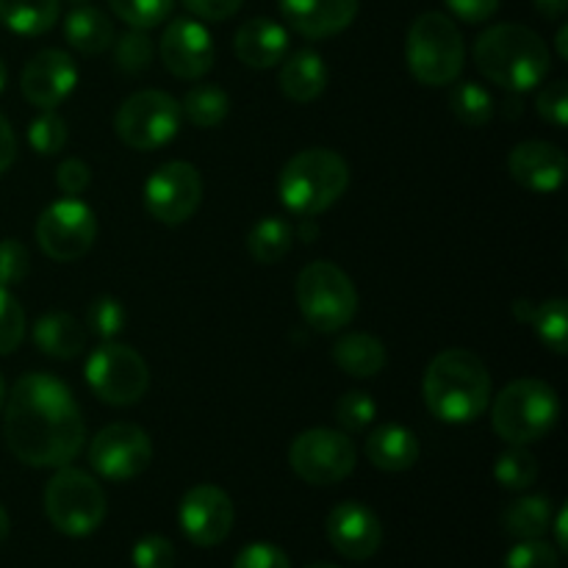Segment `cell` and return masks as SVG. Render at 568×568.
Returning a JSON list of instances; mask_svg holds the SVG:
<instances>
[{
    "label": "cell",
    "instance_id": "obj_2",
    "mask_svg": "<svg viewBox=\"0 0 568 568\" xmlns=\"http://www.w3.org/2000/svg\"><path fill=\"white\" fill-rule=\"evenodd\" d=\"M422 394L436 419L469 425L491 403V375L471 349H444L427 364Z\"/></svg>",
    "mask_w": 568,
    "mask_h": 568
},
{
    "label": "cell",
    "instance_id": "obj_19",
    "mask_svg": "<svg viewBox=\"0 0 568 568\" xmlns=\"http://www.w3.org/2000/svg\"><path fill=\"white\" fill-rule=\"evenodd\" d=\"M508 170L519 186L538 194H552L564 186L568 161L555 142L530 139V142H519L510 150Z\"/></svg>",
    "mask_w": 568,
    "mask_h": 568
},
{
    "label": "cell",
    "instance_id": "obj_13",
    "mask_svg": "<svg viewBox=\"0 0 568 568\" xmlns=\"http://www.w3.org/2000/svg\"><path fill=\"white\" fill-rule=\"evenodd\" d=\"M203 200V178L189 161H166L144 183V209L161 225H183Z\"/></svg>",
    "mask_w": 568,
    "mask_h": 568
},
{
    "label": "cell",
    "instance_id": "obj_33",
    "mask_svg": "<svg viewBox=\"0 0 568 568\" xmlns=\"http://www.w3.org/2000/svg\"><path fill=\"white\" fill-rule=\"evenodd\" d=\"M494 480L503 488H508V491H525V488H530L538 480L536 455L527 447L510 444V449H505L497 458V464H494Z\"/></svg>",
    "mask_w": 568,
    "mask_h": 568
},
{
    "label": "cell",
    "instance_id": "obj_3",
    "mask_svg": "<svg viewBox=\"0 0 568 568\" xmlns=\"http://www.w3.org/2000/svg\"><path fill=\"white\" fill-rule=\"evenodd\" d=\"M471 55L480 75L516 94L530 92L544 83L552 67L547 42L532 28L519 22H503L483 31Z\"/></svg>",
    "mask_w": 568,
    "mask_h": 568
},
{
    "label": "cell",
    "instance_id": "obj_49",
    "mask_svg": "<svg viewBox=\"0 0 568 568\" xmlns=\"http://www.w3.org/2000/svg\"><path fill=\"white\" fill-rule=\"evenodd\" d=\"M532 3H536L538 14L547 17V20H558L568 9V0H532Z\"/></svg>",
    "mask_w": 568,
    "mask_h": 568
},
{
    "label": "cell",
    "instance_id": "obj_11",
    "mask_svg": "<svg viewBox=\"0 0 568 568\" xmlns=\"http://www.w3.org/2000/svg\"><path fill=\"white\" fill-rule=\"evenodd\" d=\"M355 444L347 433L314 427V430L300 433L288 449V464L294 475L303 477L311 486H336L355 469Z\"/></svg>",
    "mask_w": 568,
    "mask_h": 568
},
{
    "label": "cell",
    "instance_id": "obj_10",
    "mask_svg": "<svg viewBox=\"0 0 568 568\" xmlns=\"http://www.w3.org/2000/svg\"><path fill=\"white\" fill-rule=\"evenodd\" d=\"M87 383L105 405H133L148 394V361L128 344H100L87 361Z\"/></svg>",
    "mask_w": 568,
    "mask_h": 568
},
{
    "label": "cell",
    "instance_id": "obj_6",
    "mask_svg": "<svg viewBox=\"0 0 568 568\" xmlns=\"http://www.w3.org/2000/svg\"><path fill=\"white\" fill-rule=\"evenodd\" d=\"M405 61L410 75L425 87H447L458 81L466 61L464 37L458 26L442 11L416 17L405 39Z\"/></svg>",
    "mask_w": 568,
    "mask_h": 568
},
{
    "label": "cell",
    "instance_id": "obj_35",
    "mask_svg": "<svg viewBox=\"0 0 568 568\" xmlns=\"http://www.w3.org/2000/svg\"><path fill=\"white\" fill-rule=\"evenodd\" d=\"M114 59L116 67L128 75H139L150 67L153 61V42H150L148 31H139V28H131L128 33H122L114 44Z\"/></svg>",
    "mask_w": 568,
    "mask_h": 568
},
{
    "label": "cell",
    "instance_id": "obj_48",
    "mask_svg": "<svg viewBox=\"0 0 568 568\" xmlns=\"http://www.w3.org/2000/svg\"><path fill=\"white\" fill-rule=\"evenodd\" d=\"M14 159H17L14 131H11L9 120H6V116L0 114V175H3V172L9 170L11 164H14Z\"/></svg>",
    "mask_w": 568,
    "mask_h": 568
},
{
    "label": "cell",
    "instance_id": "obj_29",
    "mask_svg": "<svg viewBox=\"0 0 568 568\" xmlns=\"http://www.w3.org/2000/svg\"><path fill=\"white\" fill-rule=\"evenodd\" d=\"M503 527L519 541L527 538H541L552 527V503L544 494L519 497L505 508Z\"/></svg>",
    "mask_w": 568,
    "mask_h": 568
},
{
    "label": "cell",
    "instance_id": "obj_27",
    "mask_svg": "<svg viewBox=\"0 0 568 568\" xmlns=\"http://www.w3.org/2000/svg\"><path fill=\"white\" fill-rule=\"evenodd\" d=\"M333 361L349 377H375L386 366V347L369 333H347L333 347Z\"/></svg>",
    "mask_w": 568,
    "mask_h": 568
},
{
    "label": "cell",
    "instance_id": "obj_26",
    "mask_svg": "<svg viewBox=\"0 0 568 568\" xmlns=\"http://www.w3.org/2000/svg\"><path fill=\"white\" fill-rule=\"evenodd\" d=\"M64 37L67 42H70V48H75L78 53L98 55L111 48L116 33H114V22L109 20V14H103V11L87 3V6H75V9L67 14Z\"/></svg>",
    "mask_w": 568,
    "mask_h": 568
},
{
    "label": "cell",
    "instance_id": "obj_18",
    "mask_svg": "<svg viewBox=\"0 0 568 568\" xmlns=\"http://www.w3.org/2000/svg\"><path fill=\"white\" fill-rule=\"evenodd\" d=\"M327 541L342 558L369 560L383 544V525L372 508L361 503H342L327 514Z\"/></svg>",
    "mask_w": 568,
    "mask_h": 568
},
{
    "label": "cell",
    "instance_id": "obj_25",
    "mask_svg": "<svg viewBox=\"0 0 568 568\" xmlns=\"http://www.w3.org/2000/svg\"><path fill=\"white\" fill-rule=\"evenodd\" d=\"M514 316L519 322L532 325L536 336L547 344L552 353H566L568 338V303L566 300H544V303H530V300H516Z\"/></svg>",
    "mask_w": 568,
    "mask_h": 568
},
{
    "label": "cell",
    "instance_id": "obj_38",
    "mask_svg": "<svg viewBox=\"0 0 568 568\" xmlns=\"http://www.w3.org/2000/svg\"><path fill=\"white\" fill-rule=\"evenodd\" d=\"M26 338V311L20 300L0 286V355L14 353Z\"/></svg>",
    "mask_w": 568,
    "mask_h": 568
},
{
    "label": "cell",
    "instance_id": "obj_47",
    "mask_svg": "<svg viewBox=\"0 0 568 568\" xmlns=\"http://www.w3.org/2000/svg\"><path fill=\"white\" fill-rule=\"evenodd\" d=\"M503 0H447L449 11L464 22H486L499 11Z\"/></svg>",
    "mask_w": 568,
    "mask_h": 568
},
{
    "label": "cell",
    "instance_id": "obj_43",
    "mask_svg": "<svg viewBox=\"0 0 568 568\" xmlns=\"http://www.w3.org/2000/svg\"><path fill=\"white\" fill-rule=\"evenodd\" d=\"M136 568H175V547L164 536H144L133 547Z\"/></svg>",
    "mask_w": 568,
    "mask_h": 568
},
{
    "label": "cell",
    "instance_id": "obj_14",
    "mask_svg": "<svg viewBox=\"0 0 568 568\" xmlns=\"http://www.w3.org/2000/svg\"><path fill=\"white\" fill-rule=\"evenodd\" d=\"M153 460V444L139 425L114 422L89 444V466L111 483H125L142 475Z\"/></svg>",
    "mask_w": 568,
    "mask_h": 568
},
{
    "label": "cell",
    "instance_id": "obj_5",
    "mask_svg": "<svg viewBox=\"0 0 568 568\" xmlns=\"http://www.w3.org/2000/svg\"><path fill=\"white\" fill-rule=\"evenodd\" d=\"M560 399L549 383L521 377L505 386L491 405V425L503 442L527 447L558 425Z\"/></svg>",
    "mask_w": 568,
    "mask_h": 568
},
{
    "label": "cell",
    "instance_id": "obj_41",
    "mask_svg": "<svg viewBox=\"0 0 568 568\" xmlns=\"http://www.w3.org/2000/svg\"><path fill=\"white\" fill-rule=\"evenodd\" d=\"M28 270H31V253L26 244L17 239H3L0 242V286H17L26 281Z\"/></svg>",
    "mask_w": 568,
    "mask_h": 568
},
{
    "label": "cell",
    "instance_id": "obj_50",
    "mask_svg": "<svg viewBox=\"0 0 568 568\" xmlns=\"http://www.w3.org/2000/svg\"><path fill=\"white\" fill-rule=\"evenodd\" d=\"M566 508H560V514H558V521H555V530H558V547L564 549H568V538H566Z\"/></svg>",
    "mask_w": 568,
    "mask_h": 568
},
{
    "label": "cell",
    "instance_id": "obj_23",
    "mask_svg": "<svg viewBox=\"0 0 568 568\" xmlns=\"http://www.w3.org/2000/svg\"><path fill=\"white\" fill-rule=\"evenodd\" d=\"M277 87L294 103H311L327 87V64L316 50H297L283 59Z\"/></svg>",
    "mask_w": 568,
    "mask_h": 568
},
{
    "label": "cell",
    "instance_id": "obj_8",
    "mask_svg": "<svg viewBox=\"0 0 568 568\" xmlns=\"http://www.w3.org/2000/svg\"><path fill=\"white\" fill-rule=\"evenodd\" d=\"M44 514L50 525L70 538L92 536L105 519V494L92 475L59 466L44 488Z\"/></svg>",
    "mask_w": 568,
    "mask_h": 568
},
{
    "label": "cell",
    "instance_id": "obj_4",
    "mask_svg": "<svg viewBox=\"0 0 568 568\" xmlns=\"http://www.w3.org/2000/svg\"><path fill=\"white\" fill-rule=\"evenodd\" d=\"M349 186V166L336 150L308 148L286 161L277 178V197L297 216H316L331 209Z\"/></svg>",
    "mask_w": 568,
    "mask_h": 568
},
{
    "label": "cell",
    "instance_id": "obj_30",
    "mask_svg": "<svg viewBox=\"0 0 568 568\" xmlns=\"http://www.w3.org/2000/svg\"><path fill=\"white\" fill-rule=\"evenodd\" d=\"M294 231L281 216H264L247 233V250L258 264H277L292 250Z\"/></svg>",
    "mask_w": 568,
    "mask_h": 568
},
{
    "label": "cell",
    "instance_id": "obj_34",
    "mask_svg": "<svg viewBox=\"0 0 568 568\" xmlns=\"http://www.w3.org/2000/svg\"><path fill=\"white\" fill-rule=\"evenodd\" d=\"M109 6L131 28L150 31L170 17L175 0H109Z\"/></svg>",
    "mask_w": 568,
    "mask_h": 568
},
{
    "label": "cell",
    "instance_id": "obj_31",
    "mask_svg": "<svg viewBox=\"0 0 568 568\" xmlns=\"http://www.w3.org/2000/svg\"><path fill=\"white\" fill-rule=\"evenodd\" d=\"M231 111V98L216 83H197L183 94L181 114L194 128H216Z\"/></svg>",
    "mask_w": 568,
    "mask_h": 568
},
{
    "label": "cell",
    "instance_id": "obj_51",
    "mask_svg": "<svg viewBox=\"0 0 568 568\" xmlns=\"http://www.w3.org/2000/svg\"><path fill=\"white\" fill-rule=\"evenodd\" d=\"M555 42H558V55H560V59H568V26H560L558 28V37H555Z\"/></svg>",
    "mask_w": 568,
    "mask_h": 568
},
{
    "label": "cell",
    "instance_id": "obj_37",
    "mask_svg": "<svg viewBox=\"0 0 568 568\" xmlns=\"http://www.w3.org/2000/svg\"><path fill=\"white\" fill-rule=\"evenodd\" d=\"M28 144L39 155H55L67 144V122L55 111H42L28 125Z\"/></svg>",
    "mask_w": 568,
    "mask_h": 568
},
{
    "label": "cell",
    "instance_id": "obj_55",
    "mask_svg": "<svg viewBox=\"0 0 568 568\" xmlns=\"http://www.w3.org/2000/svg\"><path fill=\"white\" fill-rule=\"evenodd\" d=\"M305 568H338V566H333V564H311V566H305Z\"/></svg>",
    "mask_w": 568,
    "mask_h": 568
},
{
    "label": "cell",
    "instance_id": "obj_56",
    "mask_svg": "<svg viewBox=\"0 0 568 568\" xmlns=\"http://www.w3.org/2000/svg\"><path fill=\"white\" fill-rule=\"evenodd\" d=\"M67 3H72V6H87L89 0H67Z\"/></svg>",
    "mask_w": 568,
    "mask_h": 568
},
{
    "label": "cell",
    "instance_id": "obj_54",
    "mask_svg": "<svg viewBox=\"0 0 568 568\" xmlns=\"http://www.w3.org/2000/svg\"><path fill=\"white\" fill-rule=\"evenodd\" d=\"M3 403H6V383L3 377H0V408H3Z\"/></svg>",
    "mask_w": 568,
    "mask_h": 568
},
{
    "label": "cell",
    "instance_id": "obj_7",
    "mask_svg": "<svg viewBox=\"0 0 568 568\" xmlns=\"http://www.w3.org/2000/svg\"><path fill=\"white\" fill-rule=\"evenodd\" d=\"M297 305L314 331L336 333L358 314V292L347 272L336 264L311 261L297 275Z\"/></svg>",
    "mask_w": 568,
    "mask_h": 568
},
{
    "label": "cell",
    "instance_id": "obj_12",
    "mask_svg": "<svg viewBox=\"0 0 568 568\" xmlns=\"http://www.w3.org/2000/svg\"><path fill=\"white\" fill-rule=\"evenodd\" d=\"M98 239V216L78 197L55 200L37 220V242L48 258L70 264L83 258Z\"/></svg>",
    "mask_w": 568,
    "mask_h": 568
},
{
    "label": "cell",
    "instance_id": "obj_52",
    "mask_svg": "<svg viewBox=\"0 0 568 568\" xmlns=\"http://www.w3.org/2000/svg\"><path fill=\"white\" fill-rule=\"evenodd\" d=\"M9 527H11L9 514H6L3 505H0V544H3V541H6V536H9Z\"/></svg>",
    "mask_w": 568,
    "mask_h": 568
},
{
    "label": "cell",
    "instance_id": "obj_16",
    "mask_svg": "<svg viewBox=\"0 0 568 568\" xmlns=\"http://www.w3.org/2000/svg\"><path fill=\"white\" fill-rule=\"evenodd\" d=\"M159 53L172 75L183 78V81H197V78L209 75V70L214 67L216 48L203 22L178 17L164 28Z\"/></svg>",
    "mask_w": 568,
    "mask_h": 568
},
{
    "label": "cell",
    "instance_id": "obj_53",
    "mask_svg": "<svg viewBox=\"0 0 568 568\" xmlns=\"http://www.w3.org/2000/svg\"><path fill=\"white\" fill-rule=\"evenodd\" d=\"M6 78H9V72H6L3 59H0V92H3V89H6Z\"/></svg>",
    "mask_w": 568,
    "mask_h": 568
},
{
    "label": "cell",
    "instance_id": "obj_42",
    "mask_svg": "<svg viewBox=\"0 0 568 568\" xmlns=\"http://www.w3.org/2000/svg\"><path fill=\"white\" fill-rule=\"evenodd\" d=\"M536 109L541 120H547L549 125L566 128L568 122V83L566 81H552L538 92Z\"/></svg>",
    "mask_w": 568,
    "mask_h": 568
},
{
    "label": "cell",
    "instance_id": "obj_32",
    "mask_svg": "<svg viewBox=\"0 0 568 568\" xmlns=\"http://www.w3.org/2000/svg\"><path fill=\"white\" fill-rule=\"evenodd\" d=\"M449 105H453V114L469 128L488 125L494 116V98L486 87L475 81H460L458 87H453Z\"/></svg>",
    "mask_w": 568,
    "mask_h": 568
},
{
    "label": "cell",
    "instance_id": "obj_28",
    "mask_svg": "<svg viewBox=\"0 0 568 568\" xmlns=\"http://www.w3.org/2000/svg\"><path fill=\"white\" fill-rule=\"evenodd\" d=\"M61 0H0V22L20 37H39L59 22Z\"/></svg>",
    "mask_w": 568,
    "mask_h": 568
},
{
    "label": "cell",
    "instance_id": "obj_40",
    "mask_svg": "<svg viewBox=\"0 0 568 568\" xmlns=\"http://www.w3.org/2000/svg\"><path fill=\"white\" fill-rule=\"evenodd\" d=\"M558 549L552 544L541 541V538H527L510 549L503 568H558Z\"/></svg>",
    "mask_w": 568,
    "mask_h": 568
},
{
    "label": "cell",
    "instance_id": "obj_20",
    "mask_svg": "<svg viewBox=\"0 0 568 568\" xmlns=\"http://www.w3.org/2000/svg\"><path fill=\"white\" fill-rule=\"evenodd\" d=\"M283 17L308 39H327L353 26L361 0H277Z\"/></svg>",
    "mask_w": 568,
    "mask_h": 568
},
{
    "label": "cell",
    "instance_id": "obj_24",
    "mask_svg": "<svg viewBox=\"0 0 568 568\" xmlns=\"http://www.w3.org/2000/svg\"><path fill=\"white\" fill-rule=\"evenodd\" d=\"M33 344L42 349L44 355L59 361H72L83 353L87 347V331L81 322L67 311H50V314L39 316L33 325Z\"/></svg>",
    "mask_w": 568,
    "mask_h": 568
},
{
    "label": "cell",
    "instance_id": "obj_44",
    "mask_svg": "<svg viewBox=\"0 0 568 568\" xmlns=\"http://www.w3.org/2000/svg\"><path fill=\"white\" fill-rule=\"evenodd\" d=\"M233 568H292V564L275 544H247L233 560Z\"/></svg>",
    "mask_w": 568,
    "mask_h": 568
},
{
    "label": "cell",
    "instance_id": "obj_45",
    "mask_svg": "<svg viewBox=\"0 0 568 568\" xmlns=\"http://www.w3.org/2000/svg\"><path fill=\"white\" fill-rule=\"evenodd\" d=\"M55 183H59V189L67 194V197H78V194L87 192L89 183H92V172H89L87 161L67 159L59 164Z\"/></svg>",
    "mask_w": 568,
    "mask_h": 568
},
{
    "label": "cell",
    "instance_id": "obj_46",
    "mask_svg": "<svg viewBox=\"0 0 568 568\" xmlns=\"http://www.w3.org/2000/svg\"><path fill=\"white\" fill-rule=\"evenodd\" d=\"M244 0H183L189 11L200 20H211V22H222L227 17L236 14L242 9Z\"/></svg>",
    "mask_w": 568,
    "mask_h": 568
},
{
    "label": "cell",
    "instance_id": "obj_9",
    "mask_svg": "<svg viewBox=\"0 0 568 568\" xmlns=\"http://www.w3.org/2000/svg\"><path fill=\"white\" fill-rule=\"evenodd\" d=\"M181 103L172 94L159 89H142L122 100L114 116V131L128 148L133 150H159L170 144L181 131Z\"/></svg>",
    "mask_w": 568,
    "mask_h": 568
},
{
    "label": "cell",
    "instance_id": "obj_21",
    "mask_svg": "<svg viewBox=\"0 0 568 568\" xmlns=\"http://www.w3.org/2000/svg\"><path fill=\"white\" fill-rule=\"evenodd\" d=\"M233 50H236L239 61L253 70H270L277 67L288 53V31L281 22L270 20V17H253V20L242 22L233 39Z\"/></svg>",
    "mask_w": 568,
    "mask_h": 568
},
{
    "label": "cell",
    "instance_id": "obj_1",
    "mask_svg": "<svg viewBox=\"0 0 568 568\" xmlns=\"http://www.w3.org/2000/svg\"><path fill=\"white\" fill-rule=\"evenodd\" d=\"M81 408L64 381L31 372L14 383L6 403V444L17 460L37 469H59L81 453Z\"/></svg>",
    "mask_w": 568,
    "mask_h": 568
},
{
    "label": "cell",
    "instance_id": "obj_36",
    "mask_svg": "<svg viewBox=\"0 0 568 568\" xmlns=\"http://www.w3.org/2000/svg\"><path fill=\"white\" fill-rule=\"evenodd\" d=\"M128 314L122 308L120 300L114 297H98L87 311V327L89 333H94L103 342H111V338L120 336L125 331Z\"/></svg>",
    "mask_w": 568,
    "mask_h": 568
},
{
    "label": "cell",
    "instance_id": "obj_17",
    "mask_svg": "<svg viewBox=\"0 0 568 568\" xmlns=\"http://www.w3.org/2000/svg\"><path fill=\"white\" fill-rule=\"evenodd\" d=\"M78 83V67L70 53L59 48L39 50L26 64L20 75V89L31 105L42 111H53L64 103Z\"/></svg>",
    "mask_w": 568,
    "mask_h": 568
},
{
    "label": "cell",
    "instance_id": "obj_22",
    "mask_svg": "<svg viewBox=\"0 0 568 568\" xmlns=\"http://www.w3.org/2000/svg\"><path fill=\"white\" fill-rule=\"evenodd\" d=\"M366 458L381 471H408L419 460V442L405 425H381L366 438Z\"/></svg>",
    "mask_w": 568,
    "mask_h": 568
},
{
    "label": "cell",
    "instance_id": "obj_39",
    "mask_svg": "<svg viewBox=\"0 0 568 568\" xmlns=\"http://www.w3.org/2000/svg\"><path fill=\"white\" fill-rule=\"evenodd\" d=\"M377 403L366 392H347L336 403V422L342 430L361 433L375 422Z\"/></svg>",
    "mask_w": 568,
    "mask_h": 568
},
{
    "label": "cell",
    "instance_id": "obj_15",
    "mask_svg": "<svg viewBox=\"0 0 568 568\" xmlns=\"http://www.w3.org/2000/svg\"><path fill=\"white\" fill-rule=\"evenodd\" d=\"M178 519H181V530L189 541L197 547H216L231 536L236 510H233L231 497L220 486L200 483L183 494Z\"/></svg>",
    "mask_w": 568,
    "mask_h": 568
}]
</instances>
